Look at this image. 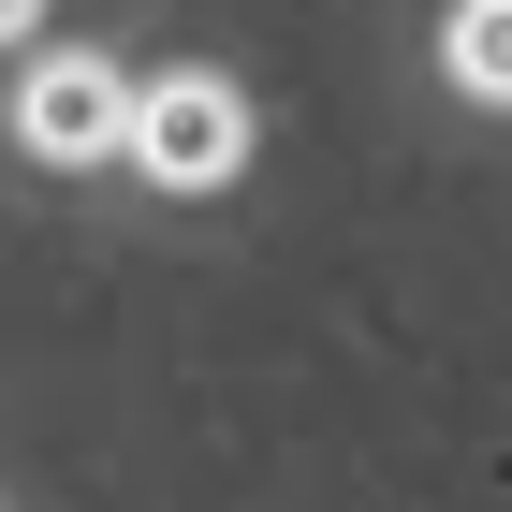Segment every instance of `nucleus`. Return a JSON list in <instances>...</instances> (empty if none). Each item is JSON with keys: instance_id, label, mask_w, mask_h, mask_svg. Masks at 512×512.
<instances>
[{"instance_id": "1", "label": "nucleus", "mask_w": 512, "mask_h": 512, "mask_svg": "<svg viewBox=\"0 0 512 512\" xmlns=\"http://www.w3.org/2000/svg\"><path fill=\"white\" fill-rule=\"evenodd\" d=\"M118 161H147L161 191H220L249 161V88L235 74H147L118 118Z\"/></svg>"}, {"instance_id": "2", "label": "nucleus", "mask_w": 512, "mask_h": 512, "mask_svg": "<svg viewBox=\"0 0 512 512\" xmlns=\"http://www.w3.org/2000/svg\"><path fill=\"white\" fill-rule=\"evenodd\" d=\"M118 118H132V74L88 59V44L30 59V88H15V147L30 161H118Z\"/></svg>"}, {"instance_id": "3", "label": "nucleus", "mask_w": 512, "mask_h": 512, "mask_svg": "<svg viewBox=\"0 0 512 512\" xmlns=\"http://www.w3.org/2000/svg\"><path fill=\"white\" fill-rule=\"evenodd\" d=\"M439 59H454V88H469V103H512V0H454Z\"/></svg>"}, {"instance_id": "4", "label": "nucleus", "mask_w": 512, "mask_h": 512, "mask_svg": "<svg viewBox=\"0 0 512 512\" xmlns=\"http://www.w3.org/2000/svg\"><path fill=\"white\" fill-rule=\"evenodd\" d=\"M30 15H44V0H0V44H30Z\"/></svg>"}]
</instances>
